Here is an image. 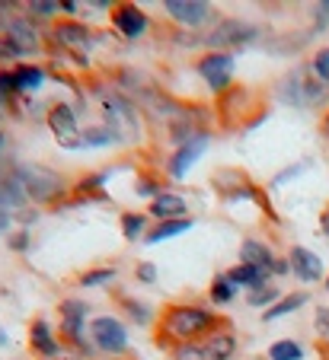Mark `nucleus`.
<instances>
[{
	"label": "nucleus",
	"instance_id": "obj_1",
	"mask_svg": "<svg viewBox=\"0 0 329 360\" xmlns=\"http://www.w3.org/2000/svg\"><path fill=\"white\" fill-rule=\"evenodd\" d=\"M218 326H224L218 313H211L208 306H195V303H170L160 313V326H157V341L166 345H185L195 341L201 335H211Z\"/></svg>",
	"mask_w": 329,
	"mask_h": 360
},
{
	"label": "nucleus",
	"instance_id": "obj_2",
	"mask_svg": "<svg viewBox=\"0 0 329 360\" xmlns=\"http://www.w3.org/2000/svg\"><path fill=\"white\" fill-rule=\"evenodd\" d=\"M16 179L23 182L26 198L35 204H51L61 195H68L64 176L55 169H49V166H16Z\"/></svg>",
	"mask_w": 329,
	"mask_h": 360
},
{
	"label": "nucleus",
	"instance_id": "obj_3",
	"mask_svg": "<svg viewBox=\"0 0 329 360\" xmlns=\"http://www.w3.org/2000/svg\"><path fill=\"white\" fill-rule=\"evenodd\" d=\"M58 313H61V338L77 351L93 354V341H89V328H87L89 303H83L80 297H68L58 303Z\"/></svg>",
	"mask_w": 329,
	"mask_h": 360
},
{
	"label": "nucleus",
	"instance_id": "obj_4",
	"mask_svg": "<svg viewBox=\"0 0 329 360\" xmlns=\"http://www.w3.org/2000/svg\"><path fill=\"white\" fill-rule=\"evenodd\" d=\"M89 341H93L97 351L109 354V357H122L131 347L128 328H125V322L118 316H97L89 322Z\"/></svg>",
	"mask_w": 329,
	"mask_h": 360
},
{
	"label": "nucleus",
	"instance_id": "obj_5",
	"mask_svg": "<svg viewBox=\"0 0 329 360\" xmlns=\"http://www.w3.org/2000/svg\"><path fill=\"white\" fill-rule=\"evenodd\" d=\"M233 68H237V58L233 51H208L195 61V74L208 83L211 93H230L233 89Z\"/></svg>",
	"mask_w": 329,
	"mask_h": 360
},
{
	"label": "nucleus",
	"instance_id": "obj_6",
	"mask_svg": "<svg viewBox=\"0 0 329 360\" xmlns=\"http://www.w3.org/2000/svg\"><path fill=\"white\" fill-rule=\"evenodd\" d=\"M103 115H106V124H109L116 134H122V141L131 137V134L137 137L141 131H144V118H141L137 105L131 99H125V96H118V93H112V96L103 99Z\"/></svg>",
	"mask_w": 329,
	"mask_h": 360
},
{
	"label": "nucleus",
	"instance_id": "obj_7",
	"mask_svg": "<svg viewBox=\"0 0 329 360\" xmlns=\"http://www.w3.org/2000/svg\"><path fill=\"white\" fill-rule=\"evenodd\" d=\"M45 124L55 134L58 147L80 150V122H77V109L70 102H51L45 109Z\"/></svg>",
	"mask_w": 329,
	"mask_h": 360
},
{
	"label": "nucleus",
	"instance_id": "obj_8",
	"mask_svg": "<svg viewBox=\"0 0 329 360\" xmlns=\"http://www.w3.org/2000/svg\"><path fill=\"white\" fill-rule=\"evenodd\" d=\"M208 147H211V131H205V128H201L192 141H185L182 147H176V153L166 160V172H170L173 182H182V179L192 172V166L199 163V157L205 153Z\"/></svg>",
	"mask_w": 329,
	"mask_h": 360
},
{
	"label": "nucleus",
	"instance_id": "obj_9",
	"mask_svg": "<svg viewBox=\"0 0 329 360\" xmlns=\"http://www.w3.org/2000/svg\"><path fill=\"white\" fill-rule=\"evenodd\" d=\"M112 29L125 41H141L151 32V16L137 7V4H116L112 7Z\"/></svg>",
	"mask_w": 329,
	"mask_h": 360
},
{
	"label": "nucleus",
	"instance_id": "obj_10",
	"mask_svg": "<svg viewBox=\"0 0 329 360\" xmlns=\"http://www.w3.org/2000/svg\"><path fill=\"white\" fill-rule=\"evenodd\" d=\"M256 26H249V22H243V20H224V22H218V29H214L211 35H208V45L214 48V51H230V48H237V45H247V41H253L256 39Z\"/></svg>",
	"mask_w": 329,
	"mask_h": 360
},
{
	"label": "nucleus",
	"instance_id": "obj_11",
	"mask_svg": "<svg viewBox=\"0 0 329 360\" xmlns=\"http://www.w3.org/2000/svg\"><path fill=\"white\" fill-rule=\"evenodd\" d=\"M163 10L170 20H176L179 26L189 29H199L208 20H214L211 4H205V0H163Z\"/></svg>",
	"mask_w": 329,
	"mask_h": 360
},
{
	"label": "nucleus",
	"instance_id": "obj_12",
	"mask_svg": "<svg viewBox=\"0 0 329 360\" xmlns=\"http://www.w3.org/2000/svg\"><path fill=\"white\" fill-rule=\"evenodd\" d=\"M4 35L13 41L16 51H20L23 58L32 55L35 48L42 45V35H39V29H35V20H32V16H16V13H10L7 20H4Z\"/></svg>",
	"mask_w": 329,
	"mask_h": 360
},
{
	"label": "nucleus",
	"instance_id": "obj_13",
	"mask_svg": "<svg viewBox=\"0 0 329 360\" xmlns=\"http://www.w3.org/2000/svg\"><path fill=\"white\" fill-rule=\"evenodd\" d=\"M51 41L61 45L64 51L80 55V51H87V48L93 45V32H89V26L80 20H58L55 26H51Z\"/></svg>",
	"mask_w": 329,
	"mask_h": 360
},
{
	"label": "nucleus",
	"instance_id": "obj_14",
	"mask_svg": "<svg viewBox=\"0 0 329 360\" xmlns=\"http://www.w3.org/2000/svg\"><path fill=\"white\" fill-rule=\"evenodd\" d=\"M288 265H291V274H294L301 284H316V281H323V274H326L323 259L314 249H307V245H291Z\"/></svg>",
	"mask_w": 329,
	"mask_h": 360
},
{
	"label": "nucleus",
	"instance_id": "obj_15",
	"mask_svg": "<svg viewBox=\"0 0 329 360\" xmlns=\"http://www.w3.org/2000/svg\"><path fill=\"white\" fill-rule=\"evenodd\" d=\"M29 347H32L42 360H58V354H61V338L55 335L49 319L29 322Z\"/></svg>",
	"mask_w": 329,
	"mask_h": 360
},
{
	"label": "nucleus",
	"instance_id": "obj_16",
	"mask_svg": "<svg viewBox=\"0 0 329 360\" xmlns=\"http://www.w3.org/2000/svg\"><path fill=\"white\" fill-rule=\"evenodd\" d=\"M201 347H205L208 360H233L237 357V335H233L224 322V326H218L211 335H205Z\"/></svg>",
	"mask_w": 329,
	"mask_h": 360
},
{
	"label": "nucleus",
	"instance_id": "obj_17",
	"mask_svg": "<svg viewBox=\"0 0 329 360\" xmlns=\"http://www.w3.org/2000/svg\"><path fill=\"white\" fill-rule=\"evenodd\" d=\"M151 217L157 224L160 220H182V217H189V201L182 195H176V191H163L160 198L151 201Z\"/></svg>",
	"mask_w": 329,
	"mask_h": 360
},
{
	"label": "nucleus",
	"instance_id": "obj_18",
	"mask_svg": "<svg viewBox=\"0 0 329 360\" xmlns=\"http://www.w3.org/2000/svg\"><path fill=\"white\" fill-rule=\"evenodd\" d=\"M240 262H247V265H259L266 268V271H275V262H278V255L272 252V245L266 243V239H243L240 243Z\"/></svg>",
	"mask_w": 329,
	"mask_h": 360
},
{
	"label": "nucleus",
	"instance_id": "obj_19",
	"mask_svg": "<svg viewBox=\"0 0 329 360\" xmlns=\"http://www.w3.org/2000/svg\"><path fill=\"white\" fill-rule=\"evenodd\" d=\"M13 77H16V89H20V96L42 93V89H45V80H49V74H45V68H42V64H29V61L16 64Z\"/></svg>",
	"mask_w": 329,
	"mask_h": 360
},
{
	"label": "nucleus",
	"instance_id": "obj_20",
	"mask_svg": "<svg viewBox=\"0 0 329 360\" xmlns=\"http://www.w3.org/2000/svg\"><path fill=\"white\" fill-rule=\"evenodd\" d=\"M227 278L233 281V284L240 287H247V290H256V287H266L268 284V278H272V271H266V268H259V265H247V262H237V265L230 268V271H224Z\"/></svg>",
	"mask_w": 329,
	"mask_h": 360
},
{
	"label": "nucleus",
	"instance_id": "obj_21",
	"mask_svg": "<svg viewBox=\"0 0 329 360\" xmlns=\"http://www.w3.org/2000/svg\"><path fill=\"white\" fill-rule=\"evenodd\" d=\"M195 226V220L192 217H182V220H160L157 226H154L151 233H147V239L144 243L147 245H160V243H170V239H176V236H185V233Z\"/></svg>",
	"mask_w": 329,
	"mask_h": 360
},
{
	"label": "nucleus",
	"instance_id": "obj_22",
	"mask_svg": "<svg viewBox=\"0 0 329 360\" xmlns=\"http://www.w3.org/2000/svg\"><path fill=\"white\" fill-rule=\"evenodd\" d=\"M307 303H310V293L294 290V293H288V297H281L278 303L272 306V309H266V313H262V322H278V319H285V316H291V313H297V309H304Z\"/></svg>",
	"mask_w": 329,
	"mask_h": 360
},
{
	"label": "nucleus",
	"instance_id": "obj_23",
	"mask_svg": "<svg viewBox=\"0 0 329 360\" xmlns=\"http://www.w3.org/2000/svg\"><path fill=\"white\" fill-rule=\"evenodd\" d=\"M116 143H122V134H116L109 124H99V128H83L80 131V150L116 147Z\"/></svg>",
	"mask_w": 329,
	"mask_h": 360
},
{
	"label": "nucleus",
	"instance_id": "obj_24",
	"mask_svg": "<svg viewBox=\"0 0 329 360\" xmlns=\"http://www.w3.org/2000/svg\"><path fill=\"white\" fill-rule=\"evenodd\" d=\"M109 182V176L106 172H89V176H80L74 185H70V191H74L77 201H89V198H103V185Z\"/></svg>",
	"mask_w": 329,
	"mask_h": 360
},
{
	"label": "nucleus",
	"instance_id": "obj_25",
	"mask_svg": "<svg viewBox=\"0 0 329 360\" xmlns=\"http://www.w3.org/2000/svg\"><path fill=\"white\" fill-rule=\"evenodd\" d=\"M118 268L116 265H103V268H89V271H83L80 278H77V284L83 287V290H97V287H109L112 281H116Z\"/></svg>",
	"mask_w": 329,
	"mask_h": 360
},
{
	"label": "nucleus",
	"instance_id": "obj_26",
	"mask_svg": "<svg viewBox=\"0 0 329 360\" xmlns=\"http://www.w3.org/2000/svg\"><path fill=\"white\" fill-rule=\"evenodd\" d=\"M147 214H137V211H125L122 214V236L128 243H137V239H147Z\"/></svg>",
	"mask_w": 329,
	"mask_h": 360
},
{
	"label": "nucleus",
	"instance_id": "obj_27",
	"mask_svg": "<svg viewBox=\"0 0 329 360\" xmlns=\"http://www.w3.org/2000/svg\"><path fill=\"white\" fill-rule=\"evenodd\" d=\"M237 293H240V287L233 284L227 274H218V278L211 281V290H208V297H211L214 306H227V303H233V300H237Z\"/></svg>",
	"mask_w": 329,
	"mask_h": 360
},
{
	"label": "nucleus",
	"instance_id": "obj_28",
	"mask_svg": "<svg viewBox=\"0 0 329 360\" xmlns=\"http://www.w3.org/2000/svg\"><path fill=\"white\" fill-rule=\"evenodd\" d=\"M281 300V290L278 287H272V284H266V287H256V290H247V303L253 306V309H272L275 303Z\"/></svg>",
	"mask_w": 329,
	"mask_h": 360
},
{
	"label": "nucleus",
	"instance_id": "obj_29",
	"mask_svg": "<svg viewBox=\"0 0 329 360\" xmlns=\"http://www.w3.org/2000/svg\"><path fill=\"white\" fill-rule=\"evenodd\" d=\"M268 360H304V347L294 338H281L268 347Z\"/></svg>",
	"mask_w": 329,
	"mask_h": 360
},
{
	"label": "nucleus",
	"instance_id": "obj_30",
	"mask_svg": "<svg viewBox=\"0 0 329 360\" xmlns=\"http://www.w3.org/2000/svg\"><path fill=\"white\" fill-rule=\"evenodd\" d=\"M26 10L32 20H58L61 16V0H32V4H26Z\"/></svg>",
	"mask_w": 329,
	"mask_h": 360
},
{
	"label": "nucleus",
	"instance_id": "obj_31",
	"mask_svg": "<svg viewBox=\"0 0 329 360\" xmlns=\"http://www.w3.org/2000/svg\"><path fill=\"white\" fill-rule=\"evenodd\" d=\"M170 357L173 360H208V354H205V347H201V341H185V345L170 347Z\"/></svg>",
	"mask_w": 329,
	"mask_h": 360
},
{
	"label": "nucleus",
	"instance_id": "obj_32",
	"mask_svg": "<svg viewBox=\"0 0 329 360\" xmlns=\"http://www.w3.org/2000/svg\"><path fill=\"white\" fill-rule=\"evenodd\" d=\"M163 185H160V179H154V176H137L135 179V195H141V198H147V201H154V198H160L163 195Z\"/></svg>",
	"mask_w": 329,
	"mask_h": 360
},
{
	"label": "nucleus",
	"instance_id": "obj_33",
	"mask_svg": "<svg viewBox=\"0 0 329 360\" xmlns=\"http://www.w3.org/2000/svg\"><path fill=\"white\" fill-rule=\"evenodd\" d=\"M16 96H20V89H16V77H13V68H0V99L13 102Z\"/></svg>",
	"mask_w": 329,
	"mask_h": 360
},
{
	"label": "nucleus",
	"instance_id": "obj_34",
	"mask_svg": "<svg viewBox=\"0 0 329 360\" xmlns=\"http://www.w3.org/2000/svg\"><path fill=\"white\" fill-rule=\"evenodd\" d=\"M125 306H128V316L135 326H151L154 322V313L147 309L144 303H137V300H125Z\"/></svg>",
	"mask_w": 329,
	"mask_h": 360
},
{
	"label": "nucleus",
	"instance_id": "obj_35",
	"mask_svg": "<svg viewBox=\"0 0 329 360\" xmlns=\"http://www.w3.org/2000/svg\"><path fill=\"white\" fill-rule=\"evenodd\" d=\"M157 278H160V271H157V265H154V262H137V265H135V281H137V284L151 287V284H157Z\"/></svg>",
	"mask_w": 329,
	"mask_h": 360
},
{
	"label": "nucleus",
	"instance_id": "obj_36",
	"mask_svg": "<svg viewBox=\"0 0 329 360\" xmlns=\"http://www.w3.org/2000/svg\"><path fill=\"white\" fill-rule=\"evenodd\" d=\"M310 70H314V74L320 77V80L329 86V48H320V51H314V61H310Z\"/></svg>",
	"mask_w": 329,
	"mask_h": 360
},
{
	"label": "nucleus",
	"instance_id": "obj_37",
	"mask_svg": "<svg viewBox=\"0 0 329 360\" xmlns=\"http://www.w3.org/2000/svg\"><path fill=\"white\" fill-rule=\"evenodd\" d=\"M7 245H10L13 252H20V255H23V252H29V245H32V233H29L26 226H20V230H13V233L7 236Z\"/></svg>",
	"mask_w": 329,
	"mask_h": 360
},
{
	"label": "nucleus",
	"instance_id": "obj_38",
	"mask_svg": "<svg viewBox=\"0 0 329 360\" xmlns=\"http://www.w3.org/2000/svg\"><path fill=\"white\" fill-rule=\"evenodd\" d=\"M310 166H314V163H310V160H304V163H297V166H288V169H281L278 176L272 179V188H278V185H285V182H291V179H297L301 172H307Z\"/></svg>",
	"mask_w": 329,
	"mask_h": 360
},
{
	"label": "nucleus",
	"instance_id": "obj_39",
	"mask_svg": "<svg viewBox=\"0 0 329 360\" xmlns=\"http://www.w3.org/2000/svg\"><path fill=\"white\" fill-rule=\"evenodd\" d=\"M16 58H23L20 51H16V45L7 39V35H0V68H7V64L16 61Z\"/></svg>",
	"mask_w": 329,
	"mask_h": 360
},
{
	"label": "nucleus",
	"instance_id": "obj_40",
	"mask_svg": "<svg viewBox=\"0 0 329 360\" xmlns=\"http://www.w3.org/2000/svg\"><path fill=\"white\" fill-rule=\"evenodd\" d=\"M316 332H320L323 341H329V306H320V309H316Z\"/></svg>",
	"mask_w": 329,
	"mask_h": 360
},
{
	"label": "nucleus",
	"instance_id": "obj_41",
	"mask_svg": "<svg viewBox=\"0 0 329 360\" xmlns=\"http://www.w3.org/2000/svg\"><path fill=\"white\" fill-rule=\"evenodd\" d=\"M61 16L64 20H77L80 16V4L77 0H61Z\"/></svg>",
	"mask_w": 329,
	"mask_h": 360
},
{
	"label": "nucleus",
	"instance_id": "obj_42",
	"mask_svg": "<svg viewBox=\"0 0 329 360\" xmlns=\"http://www.w3.org/2000/svg\"><path fill=\"white\" fill-rule=\"evenodd\" d=\"M10 220H13V214H10L7 207H4V204H0V236H4V233L10 230Z\"/></svg>",
	"mask_w": 329,
	"mask_h": 360
},
{
	"label": "nucleus",
	"instance_id": "obj_43",
	"mask_svg": "<svg viewBox=\"0 0 329 360\" xmlns=\"http://www.w3.org/2000/svg\"><path fill=\"white\" fill-rule=\"evenodd\" d=\"M320 230H323V236H329V211H323V217H320Z\"/></svg>",
	"mask_w": 329,
	"mask_h": 360
},
{
	"label": "nucleus",
	"instance_id": "obj_44",
	"mask_svg": "<svg viewBox=\"0 0 329 360\" xmlns=\"http://www.w3.org/2000/svg\"><path fill=\"white\" fill-rule=\"evenodd\" d=\"M89 7H97V10H109V7H116V4H109V0H93Z\"/></svg>",
	"mask_w": 329,
	"mask_h": 360
},
{
	"label": "nucleus",
	"instance_id": "obj_45",
	"mask_svg": "<svg viewBox=\"0 0 329 360\" xmlns=\"http://www.w3.org/2000/svg\"><path fill=\"white\" fill-rule=\"evenodd\" d=\"M7 345H10V335L4 332V328H0V347H7Z\"/></svg>",
	"mask_w": 329,
	"mask_h": 360
},
{
	"label": "nucleus",
	"instance_id": "obj_46",
	"mask_svg": "<svg viewBox=\"0 0 329 360\" xmlns=\"http://www.w3.org/2000/svg\"><path fill=\"white\" fill-rule=\"evenodd\" d=\"M4 143H7V134H4V131H0V153H4Z\"/></svg>",
	"mask_w": 329,
	"mask_h": 360
},
{
	"label": "nucleus",
	"instance_id": "obj_47",
	"mask_svg": "<svg viewBox=\"0 0 329 360\" xmlns=\"http://www.w3.org/2000/svg\"><path fill=\"white\" fill-rule=\"evenodd\" d=\"M323 131H326V134H329V115L323 118Z\"/></svg>",
	"mask_w": 329,
	"mask_h": 360
},
{
	"label": "nucleus",
	"instance_id": "obj_48",
	"mask_svg": "<svg viewBox=\"0 0 329 360\" xmlns=\"http://www.w3.org/2000/svg\"><path fill=\"white\" fill-rule=\"evenodd\" d=\"M326 290H329V278H326Z\"/></svg>",
	"mask_w": 329,
	"mask_h": 360
}]
</instances>
